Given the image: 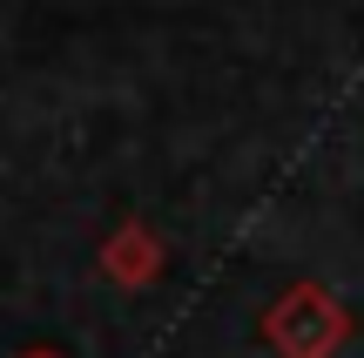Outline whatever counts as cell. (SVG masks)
<instances>
[{
	"instance_id": "1",
	"label": "cell",
	"mask_w": 364,
	"mask_h": 358,
	"mask_svg": "<svg viewBox=\"0 0 364 358\" xmlns=\"http://www.w3.org/2000/svg\"><path fill=\"white\" fill-rule=\"evenodd\" d=\"M263 332L277 338V352L284 358H331L344 338V311L331 305L317 284H297L290 298H277L270 318H263Z\"/></svg>"
},
{
	"instance_id": "2",
	"label": "cell",
	"mask_w": 364,
	"mask_h": 358,
	"mask_svg": "<svg viewBox=\"0 0 364 358\" xmlns=\"http://www.w3.org/2000/svg\"><path fill=\"white\" fill-rule=\"evenodd\" d=\"M108 270L129 278V284H149V270H156V243H149L142 230H122L115 251H108Z\"/></svg>"
}]
</instances>
